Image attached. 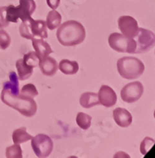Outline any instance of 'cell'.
<instances>
[{
  "label": "cell",
  "mask_w": 155,
  "mask_h": 158,
  "mask_svg": "<svg viewBox=\"0 0 155 158\" xmlns=\"http://www.w3.org/2000/svg\"><path fill=\"white\" fill-rule=\"evenodd\" d=\"M57 38L64 46H74L84 42L86 38L85 27L76 20L62 23L57 31Z\"/></svg>",
  "instance_id": "obj_1"
},
{
  "label": "cell",
  "mask_w": 155,
  "mask_h": 158,
  "mask_svg": "<svg viewBox=\"0 0 155 158\" xmlns=\"http://www.w3.org/2000/svg\"><path fill=\"white\" fill-rule=\"evenodd\" d=\"M1 100L5 105L12 107L27 118L33 117L37 110V105L32 97L21 94H13L7 88L3 89Z\"/></svg>",
  "instance_id": "obj_2"
},
{
  "label": "cell",
  "mask_w": 155,
  "mask_h": 158,
  "mask_svg": "<svg viewBox=\"0 0 155 158\" xmlns=\"http://www.w3.org/2000/svg\"><path fill=\"white\" fill-rule=\"evenodd\" d=\"M117 70L123 78L135 80L143 74L145 66L139 58L124 56L117 61Z\"/></svg>",
  "instance_id": "obj_3"
},
{
  "label": "cell",
  "mask_w": 155,
  "mask_h": 158,
  "mask_svg": "<svg viewBox=\"0 0 155 158\" xmlns=\"http://www.w3.org/2000/svg\"><path fill=\"white\" fill-rule=\"evenodd\" d=\"M20 34L25 39L32 40L34 36H39L41 39H46L48 37L46 21L42 19L34 20L30 18L23 20L20 26Z\"/></svg>",
  "instance_id": "obj_4"
},
{
  "label": "cell",
  "mask_w": 155,
  "mask_h": 158,
  "mask_svg": "<svg viewBox=\"0 0 155 158\" xmlns=\"http://www.w3.org/2000/svg\"><path fill=\"white\" fill-rule=\"evenodd\" d=\"M109 44L114 51L120 53L135 54L137 48V43L133 38L118 32H113L109 36Z\"/></svg>",
  "instance_id": "obj_5"
},
{
  "label": "cell",
  "mask_w": 155,
  "mask_h": 158,
  "mask_svg": "<svg viewBox=\"0 0 155 158\" xmlns=\"http://www.w3.org/2000/svg\"><path fill=\"white\" fill-rule=\"evenodd\" d=\"M31 145L35 156L39 158L49 156L53 150V142L51 138L45 134H38L32 137Z\"/></svg>",
  "instance_id": "obj_6"
},
{
  "label": "cell",
  "mask_w": 155,
  "mask_h": 158,
  "mask_svg": "<svg viewBox=\"0 0 155 158\" xmlns=\"http://www.w3.org/2000/svg\"><path fill=\"white\" fill-rule=\"evenodd\" d=\"M144 88L141 82L133 81L126 84L121 91V98L126 103H135L143 94Z\"/></svg>",
  "instance_id": "obj_7"
},
{
  "label": "cell",
  "mask_w": 155,
  "mask_h": 158,
  "mask_svg": "<svg viewBox=\"0 0 155 158\" xmlns=\"http://www.w3.org/2000/svg\"><path fill=\"white\" fill-rule=\"evenodd\" d=\"M137 48L135 53H144L149 51L155 42L154 33L147 29L140 28L137 34Z\"/></svg>",
  "instance_id": "obj_8"
},
{
  "label": "cell",
  "mask_w": 155,
  "mask_h": 158,
  "mask_svg": "<svg viewBox=\"0 0 155 158\" xmlns=\"http://www.w3.org/2000/svg\"><path fill=\"white\" fill-rule=\"evenodd\" d=\"M118 26L125 36L134 38L139 32L138 21L130 16H122L118 19Z\"/></svg>",
  "instance_id": "obj_9"
},
{
  "label": "cell",
  "mask_w": 155,
  "mask_h": 158,
  "mask_svg": "<svg viewBox=\"0 0 155 158\" xmlns=\"http://www.w3.org/2000/svg\"><path fill=\"white\" fill-rule=\"evenodd\" d=\"M98 97L100 104L105 107H112L117 102V95L115 92L108 85H102L100 88Z\"/></svg>",
  "instance_id": "obj_10"
},
{
  "label": "cell",
  "mask_w": 155,
  "mask_h": 158,
  "mask_svg": "<svg viewBox=\"0 0 155 158\" xmlns=\"http://www.w3.org/2000/svg\"><path fill=\"white\" fill-rule=\"evenodd\" d=\"M38 67L41 69V72L46 76H53L57 73L59 66L55 58L46 56L40 58Z\"/></svg>",
  "instance_id": "obj_11"
},
{
  "label": "cell",
  "mask_w": 155,
  "mask_h": 158,
  "mask_svg": "<svg viewBox=\"0 0 155 158\" xmlns=\"http://www.w3.org/2000/svg\"><path fill=\"white\" fill-rule=\"evenodd\" d=\"M35 8L36 5L33 0H20V5L17 6L19 19H20L22 21L30 19Z\"/></svg>",
  "instance_id": "obj_12"
},
{
  "label": "cell",
  "mask_w": 155,
  "mask_h": 158,
  "mask_svg": "<svg viewBox=\"0 0 155 158\" xmlns=\"http://www.w3.org/2000/svg\"><path fill=\"white\" fill-rule=\"evenodd\" d=\"M113 118L116 124L122 128H127L132 123V115L125 108L117 107L113 110Z\"/></svg>",
  "instance_id": "obj_13"
},
{
  "label": "cell",
  "mask_w": 155,
  "mask_h": 158,
  "mask_svg": "<svg viewBox=\"0 0 155 158\" xmlns=\"http://www.w3.org/2000/svg\"><path fill=\"white\" fill-rule=\"evenodd\" d=\"M32 44H33V46L34 48V51L37 53V55L42 58L46 56H48L50 55L53 51L50 47V45L45 42L43 39L39 38V39H36V38H33L32 39Z\"/></svg>",
  "instance_id": "obj_14"
},
{
  "label": "cell",
  "mask_w": 155,
  "mask_h": 158,
  "mask_svg": "<svg viewBox=\"0 0 155 158\" xmlns=\"http://www.w3.org/2000/svg\"><path fill=\"white\" fill-rule=\"evenodd\" d=\"M60 70L65 75H73L79 70V64L76 61L62 59L58 65Z\"/></svg>",
  "instance_id": "obj_15"
},
{
  "label": "cell",
  "mask_w": 155,
  "mask_h": 158,
  "mask_svg": "<svg viewBox=\"0 0 155 158\" xmlns=\"http://www.w3.org/2000/svg\"><path fill=\"white\" fill-rule=\"evenodd\" d=\"M80 105L84 108H91L95 106L100 105L98 94L95 93H84L80 97Z\"/></svg>",
  "instance_id": "obj_16"
},
{
  "label": "cell",
  "mask_w": 155,
  "mask_h": 158,
  "mask_svg": "<svg viewBox=\"0 0 155 158\" xmlns=\"http://www.w3.org/2000/svg\"><path fill=\"white\" fill-rule=\"evenodd\" d=\"M16 69L18 70V76L20 80L24 81L29 79L33 74V67L27 65L22 59H19L16 62Z\"/></svg>",
  "instance_id": "obj_17"
},
{
  "label": "cell",
  "mask_w": 155,
  "mask_h": 158,
  "mask_svg": "<svg viewBox=\"0 0 155 158\" xmlns=\"http://www.w3.org/2000/svg\"><path fill=\"white\" fill-rule=\"evenodd\" d=\"M60 22H61V15L58 11H56V9L51 10L47 14L46 25L49 30H54L58 28L60 25Z\"/></svg>",
  "instance_id": "obj_18"
},
{
  "label": "cell",
  "mask_w": 155,
  "mask_h": 158,
  "mask_svg": "<svg viewBox=\"0 0 155 158\" xmlns=\"http://www.w3.org/2000/svg\"><path fill=\"white\" fill-rule=\"evenodd\" d=\"M32 139V136L27 132L26 128H20L15 130L12 134V140L15 144H20L28 142Z\"/></svg>",
  "instance_id": "obj_19"
},
{
  "label": "cell",
  "mask_w": 155,
  "mask_h": 158,
  "mask_svg": "<svg viewBox=\"0 0 155 158\" xmlns=\"http://www.w3.org/2000/svg\"><path fill=\"white\" fill-rule=\"evenodd\" d=\"M4 88H7L13 94H19V81L18 76L14 71H11L9 74V81L4 83Z\"/></svg>",
  "instance_id": "obj_20"
},
{
  "label": "cell",
  "mask_w": 155,
  "mask_h": 158,
  "mask_svg": "<svg viewBox=\"0 0 155 158\" xmlns=\"http://www.w3.org/2000/svg\"><path fill=\"white\" fill-rule=\"evenodd\" d=\"M92 118L83 112H80L76 116V123L82 130H87L91 126Z\"/></svg>",
  "instance_id": "obj_21"
},
{
  "label": "cell",
  "mask_w": 155,
  "mask_h": 158,
  "mask_svg": "<svg viewBox=\"0 0 155 158\" xmlns=\"http://www.w3.org/2000/svg\"><path fill=\"white\" fill-rule=\"evenodd\" d=\"M40 56L37 55L36 52H30L26 55H24L22 60L29 66L33 67V68H35V67H38L39 65V61H40Z\"/></svg>",
  "instance_id": "obj_22"
},
{
  "label": "cell",
  "mask_w": 155,
  "mask_h": 158,
  "mask_svg": "<svg viewBox=\"0 0 155 158\" xmlns=\"http://www.w3.org/2000/svg\"><path fill=\"white\" fill-rule=\"evenodd\" d=\"M6 157L7 158H21L22 157V151L20 144L11 145L7 148L6 150Z\"/></svg>",
  "instance_id": "obj_23"
},
{
  "label": "cell",
  "mask_w": 155,
  "mask_h": 158,
  "mask_svg": "<svg viewBox=\"0 0 155 158\" xmlns=\"http://www.w3.org/2000/svg\"><path fill=\"white\" fill-rule=\"evenodd\" d=\"M6 19L8 22L16 23L18 21L19 16H18L17 6H13V5H9V6H6Z\"/></svg>",
  "instance_id": "obj_24"
},
{
  "label": "cell",
  "mask_w": 155,
  "mask_h": 158,
  "mask_svg": "<svg viewBox=\"0 0 155 158\" xmlns=\"http://www.w3.org/2000/svg\"><path fill=\"white\" fill-rule=\"evenodd\" d=\"M20 94L21 95H25V96H28V97H35L38 95V92L35 88V86L32 83H29V84H26L24 85L21 90H20Z\"/></svg>",
  "instance_id": "obj_25"
},
{
  "label": "cell",
  "mask_w": 155,
  "mask_h": 158,
  "mask_svg": "<svg viewBox=\"0 0 155 158\" xmlns=\"http://www.w3.org/2000/svg\"><path fill=\"white\" fill-rule=\"evenodd\" d=\"M154 145V140L153 138H150V137H146L141 144H140V152L142 155H147L149 153V151L153 147Z\"/></svg>",
  "instance_id": "obj_26"
},
{
  "label": "cell",
  "mask_w": 155,
  "mask_h": 158,
  "mask_svg": "<svg viewBox=\"0 0 155 158\" xmlns=\"http://www.w3.org/2000/svg\"><path fill=\"white\" fill-rule=\"evenodd\" d=\"M11 44V39L8 33L4 31L0 30V49L6 50Z\"/></svg>",
  "instance_id": "obj_27"
},
{
  "label": "cell",
  "mask_w": 155,
  "mask_h": 158,
  "mask_svg": "<svg viewBox=\"0 0 155 158\" xmlns=\"http://www.w3.org/2000/svg\"><path fill=\"white\" fill-rule=\"evenodd\" d=\"M9 24L6 19V6H0V28L4 29Z\"/></svg>",
  "instance_id": "obj_28"
},
{
  "label": "cell",
  "mask_w": 155,
  "mask_h": 158,
  "mask_svg": "<svg viewBox=\"0 0 155 158\" xmlns=\"http://www.w3.org/2000/svg\"><path fill=\"white\" fill-rule=\"evenodd\" d=\"M46 3L48 5V6L52 9H56L60 3V0H46Z\"/></svg>",
  "instance_id": "obj_29"
}]
</instances>
